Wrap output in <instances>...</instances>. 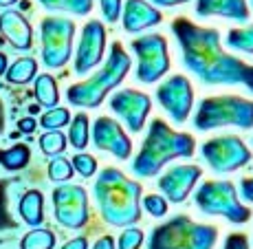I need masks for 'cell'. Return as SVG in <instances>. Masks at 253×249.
I'll return each instance as SVG.
<instances>
[{
	"instance_id": "obj_39",
	"label": "cell",
	"mask_w": 253,
	"mask_h": 249,
	"mask_svg": "<svg viewBox=\"0 0 253 249\" xmlns=\"http://www.w3.org/2000/svg\"><path fill=\"white\" fill-rule=\"evenodd\" d=\"M18 128H20L22 133H33V130H36V119H31V117H27V119H20Z\"/></svg>"
},
{
	"instance_id": "obj_1",
	"label": "cell",
	"mask_w": 253,
	"mask_h": 249,
	"mask_svg": "<svg viewBox=\"0 0 253 249\" xmlns=\"http://www.w3.org/2000/svg\"><path fill=\"white\" fill-rule=\"evenodd\" d=\"M172 33L181 47L183 66L205 86H245L253 93V64L222 49L218 29L198 27L187 18H176Z\"/></svg>"
},
{
	"instance_id": "obj_5",
	"label": "cell",
	"mask_w": 253,
	"mask_h": 249,
	"mask_svg": "<svg viewBox=\"0 0 253 249\" xmlns=\"http://www.w3.org/2000/svg\"><path fill=\"white\" fill-rule=\"evenodd\" d=\"M218 229L196 223L185 214H176L150 232L148 249H213Z\"/></svg>"
},
{
	"instance_id": "obj_11",
	"label": "cell",
	"mask_w": 253,
	"mask_h": 249,
	"mask_svg": "<svg viewBox=\"0 0 253 249\" xmlns=\"http://www.w3.org/2000/svg\"><path fill=\"white\" fill-rule=\"evenodd\" d=\"M53 209L60 225L80 229L88 223V194L82 185H60L53 190Z\"/></svg>"
},
{
	"instance_id": "obj_10",
	"label": "cell",
	"mask_w": 253,
	"mask_h": 249,
	"mask_svg": "<svg viewBox=\"0 0 253 249\" xmlns=\"http://www.w3.org/2000/svg\"><path fill=\"white\" fill-rule=\"evenodd\" d=\"M42 31V60L48 68H60L71 60L75 22L69 18H44L40 24Z\"/></svg>"
},
{
	"instance_id": "obj_21",
	"label": "cell",
	"mask_w": 253,
	"mask_h": 249,
	"mask_svg": "<svg viewBox=\"0 0 253 249\" xmlns=\"http://www.w3.org/2000/svg\"><path fill=\"white\" fill-rule=\"evenodd\" d=\"M48 11H66L75 16H86L92 11V0H40Z\"/></svg>"
},
{
	"instance_id": "obj_41",
	"label": "cell",
	"mask_w": 253,
	"mask_h": 249,
	"mask_svg": "<svg viewBox=\"0 0 253 249\" xmlns=\"http://www.w3.org/2000/svg\"><path fill=\"white\" fill-rule=\"evenodd\" d=\"M4 68H7V55H2V53H0V75L4 73Z\"/></svg>"
},
{
	"instance_id": "obj_6",
	"label": "cell",
	"mask_w": 253,
	"mask_h": 249,
	"mask_svg": "<svg viewBox=\"0 0 253 249\" xmlns=\"http://www.w3.org/2000/svg\"><path fill=\"white\" fill-rule=\"evenodd\" d=\"M196 130H213L222 126H236V128L249 130L253 128V101L236 95L205 97L198 104V110L192 119Z\"/></svg>"
},
{
	"instance_id": "obj_33",
	"label": "cell",
	"mask_w": 253,
	"mask_h": 249,
	"mask_svg": "<svg viewBox=\"0 0 253 249\" xmlns=\"http://www.w3.org/2000/svg\"><path fill=\"white\" fill-rule=\"evenodd\" d=\"M141 205L145 207V212L157 216V218H161L168 214V201H165V197H159V194H148V197L141 201Z\"/></svg>"
},
{
	"instance_id": "obj_13",
	"label": "cell",
	"mask_w": 253,
	"mask_h": 249,
	"mask_svg": "<svg viewBox=\"0 0 253 249\" xmlns=\"http://www.w3.org/2000/svg\"><path fill=\"white\" fill-rule=\"evenodd\" d=\"M152 108L150 95L134 89H121L110 97V110L126 121L130 133H141Z\"/></svg>"
},
{
	"instance_id": "obj_36",
	"label": "cell",
	"mask_w": 253,
	"mask_h": 249,
	"mask_svg": "<svg viewBox=\"0 0 253 249\" xmlns=\"http://www.w3.org/2000/svg\"><path fill=\"white\" fill-rule=\"evenodd\" d=\"M240 194L245 201L253 203V177H247L240 181Z\"/></svg>"
},
{
	"instance_id": "obj_34",
	"label": "cell",
	"mask_w": 253,
	"mask_h": 249,
	"mask_svg": "<svg viewBox=\"0 0 253 249\" xmlns=\"http://www.w3.org/2000/svg\"><path fill=\"white\" fill-rule=\"evenodd\" d=\"M99 7L106 22L115 24L121 18V0H99Z\"/></svg>"
},
{
	"instance_id": "obj_28",
	"label": "cell",
	"mask_w": 253,
	"mask_h": 249,
	"mask_svg": "<svg viewBox=\"0 0 253 249\" xmlns=\"http://www.w3.org/2000/svg\"><path fill=\"white\" fill-rule=\"evenodd\" d=\"M29 157H31V150L27 146H13L2 154V163L7 170H20L29 163Z\"/></svg>"
},
{
	"instance_id": "obj_24",
	"label": "cell",
	"mask_w": 253,
	"mask_h": 249,
	"mask_svg": "<svg viewBox=\"0 0 253 249\" xmlns=\"http://www.w3.org/2000/svg\"><path fill=\"white\" fill-rule=\"evenodd\" d=\"M36 71H38V64L33 57H22V60L13 62V66H9L7 71V80L11 84H27L29 80L36 77Z\"/></svg>"
},
{
	"instance_id": "obj_22",
	"label": "cell",
	"mask_w": 253,
	"mask_h": 249,
	"mask_svg": "<svg viewBox=\"0 0 253 249\" xmlns=\"http://www.w3.org/2000/svg\"><path fill=\"white\" fill-rule=\"evenodd\" d=\"M36 97L42 106H48V108H55L57 101H60V93H57V84L51 75H40L36 80Z\"/></svg>"
},
{
	"instance_id": "obj_40",
	"label": "cell",
	"mask_w": 253,
	"mask_h": 249,
	"mask_svg": "<svg viewBox=\"0 0 253 249\" xmlns=\"http://www.w3.org/2000/svg\"><path fill=\"white\" fill-rule=\"evenodd\" d=\"M152 2L159 4V7H176V4H185L189 0H152Z\"/></svg>"
},
{
	"instance_id": "obj_35",
	"label": "cell",
	"mask_w": 253,
	"mask_h": 249,
	"mask_svg": "<svg viewBox=\"0 0 253 249\" xmlns=\"http://www.w3.org/2000/svg\"><path fill=\"white\" fill-rule=\"evenodd\" d=\"M222 249H249V238L247 234H229Z\"/></svg>"
},
{
	"instance_id": "obj_4",
	"label": "cell",
	"mask_w": 253,
	"mask_h": 249,
	"mask_svg": "<svg viewBox=\"0 0 253 249\" xmlns=\"http://www.w3.org/2000/svg\"><path fill=\"white\" fill-rule=\"evenodd\" d=\"M128 71H130V55L121 47V42H113L108 60L101 66V71L88 77L86 82L73 84L69 93H66L69 101L75 106H84V108H97L106 100V95L124 82Z\"/></svg>"
},
{
	"instance_id": "obj_3",
	"label": "cell",
	"mask_w": 253,
	"mask_h": 249,
	"mask_svg": "<svg viewBox=\"0 0 253 249\" xmlns=\"http://www.w3.org/2000/svg\"><path fill=\"white\" fill-rule=\"evenodd\" d=\"M194 148H196V141L192 135L176 133L163 119H152L139 154L130 163V170L141 179L157 177L163 170V165L172 159H189L194 154Z\"/></svg>"
},
{
	"instance_id": "obj_18",
	"label": "cell",
	"mask_w": 253,
	"mask_h": 249,
	"mask_svg": "<svg viewBox=\"0 0 253 249\" xmlns=\"http://www.w3.org/2000/svg\"><path fill=\"white\" fill-rule=\"evenodd\" d=\"M196 16H220L229 18V20L247 22L249 20V4L247 0H196Z\"/></svg>"
},
{
	"instance_id": "obj_31",
	"label": "cell",
	"mask_w": 253,
	"mask_h": 249,
	"mask_svg": "<svg viewBox=\"0 0 253 249\" xmlns=\"http://www.w3.org/2000/svg\"><path fill=\"white\" fill-rule=\"evenodd\" d=\"M143 232L139 227H126L121 232L119 241H117V249H141L143 245Z\"/></svg>"
},
{
	"instance_id": "obj_27",
	"label": "cell",
	"mask_w": 253,
	"mask_h": 249,
	"mask_svg": "<svg viewBox=\"0 0 253 249\" xmlns=\"http://www.w3.org/2000/svg\"><path fill=\"white\" fill-rule=\"evenodd\" d=\"M40 148L44 154H51V157H55V154H62L66 148V137L60 133V130H51V133H44L40 137Z\"/></svg>"
},
{
	"instance_id": "obj_30",
	"label": "cell",
	"mask_w": 253,
	"mask_h": 249,
	"mask_svg": "<svg viewBox=\"0 0 253 249\" xmlns=\"http://www.w3.org/2000/svg\"><path fill=\"white\" fill-rule=\"evenodd\" d=\"M71 121V113L66 108H51L48 113L42 115V119H40V124L44 126L46 130H60L62 126H66Z\"/></svg>"
},
{
	"instance_id": "obj_20",
	"label": "cell",
	"mask_w": 253,
	"mask_h": 249,
	"mask_svg": "<svg viewBox=\"0 0 253 249\" xmlns=\"http://www.w3.org/2000/svg\"><path fill=\"white\" fill-rule=\"evenodd\" d=\"M20 216L24 218V223L38 227L44 221V197L40 190H29L20 201Z\"/></svg>"
},
{
	"instance_id": "obj_12",
	"label": "cell",
	"mask_w": 253,
	"mask_h": 249,
	"mask_svg": "<svg viewBox=\"0 0 253 249\" xmlns=\"http://www.w3.org/2000/svg\"><path fill=\"white\" fill-rule=\"evenodd\" d=\"M157 101L163 106V110L172 117L176 124H185L194 106V89L192 82L185 75H172L159 84Z\"/></svg>"
},
{
	"instance_id": "obj_7",
	"label": "cell",
	"mask_w": 253,
	"mask_h": 249,
	"mask_svg": "<svg viewBox=\"0 0 253 249\" xmlns=\"http://www.w3.org/2000/svg\"><path fill=\"white\" fill-rule=\"evenodd\" d=\"M194 203L207 216H222L229 223H247L251 209L240 203L238 190L231 181H205L194 194Z\"/></svg>"
},
{
	"instance_id": "obj_9",
	"label": "cell",
	"mask_w": 253,
	"mask_h": 249,
	"mask_svg": "<svg viewBox=\"0 0 253 249\" xmlns=\"http://www.w3.org/2000/svg\"><path fill=\"white\" fill-rule=\"evenodd\" d=\"M201 157L207 161V165L216 174L236 172L245 168L251 161V150L247 144L236 135H222L213 137L201 146Z\"/></svg>"
},
{
	"instance_id": "obj_26",
	"label": "cell",
	"mask_w": 253,
	"mask_h": 249,
	"mask_svg": "<svg viewBox=\"0 0 253 249\" xmlns=\"http://www.w3.org/2000/svg\"><path fill=\"white\" fill-rule=\"evenodd\" d=\"M69 139H71L73 148H77L80 152L86 148V146H88V117H86L84 113H80V115L73 117Z\"/></svg>"
},
{
	"instance_id": "obj_38",
	"label": "cell",
	"mask_w": 253,
	"mask_h": 249,
	"mask_svg": "<svg viewBox=\"0 0 253 249\" xmlns=\"http://www.w3.org/2000/svg\"><path fill=\"white\" fill-rule=\"evenodd\" d=\"M92 249H117V243L113 236H101L99 241L92 245Z\"/></svg>"
},
{
	"instance_id": "obj_43",
	"label": "cell",
	"mask_w": 253,
	"mask_h": 249,
	"mask_svg": "<svg viewBox=\"0 0 253 249\" xmlns=\"http://www.w3.org/2000/svg\"><path fill=\"white\" fill-rule=\"evenodd\" d=\"M251 4H253V0H251Z\"/></svg>"
},
{
	"instance_id": "obj_37",
	"label": "cell",
	"mask_w": 253,
	"mask_h": 249,
	"mask_svg": "<svg viewBox=\"0 0 253 249\" xmlns=\"http://www.w3.org/2000/svg\"><path fill=\"white\" fill-rule=\"evenodd\" d=\"M62 249H88V241H86L84 236H77V238H73V241L64 243Z\"/></svg>"
},
{
	"instance_id": "obj_8",
	"label": "cell",
	"mask_w": 253,
	"mask_h": 249,
	"mask_svg": "<svg viewBox=\"0 0 253 249\" xmlns=\"http://www.w3.org/2000/svg\"><path fill=\"white\" fill-rule=\"evenodd\" d=\"M130 47L137 55V80L141 84H154L169 71L168 40L161 33L134 38Z\"/></svg>"
},
{
	"instance_id": "obj_15",
	"label": "cell",
	"mask_w": 253,
	"mask_h": 249,
	"mask_svg": "<svg viewBox=\"0 0 253 249\" xmlns=\"http://www.w3.org/2000/svg\"><path fill=\"white\" fill-rule=\"evenodd\" d=\"M92 144L95 148L110 152L113 157L126 161L132 154V141L119 124L110 117H97L92 124Z\"/></svg>"
},
{
	"instance_id": "obj_16",
	"label": "cell",
	"mask_w": 253,
	"mask_h": 249,
	"mask_svg": "<svg viewBox=\"0 0 253 249\" xmlns=\"http://www.w3.org/2000/svg\"><path fill=\"white\" fill-rule=\"evenodd\" d=\"M203 177V170L198 165H174L159 179V190L163 192L165 201L183 203Z\"/></svg>"
},
{
	"instance_id": "obj_19",
	"label": "cell",
	"mask_w": 253,
	"mask_h": 249,
	"mask_svg": "<svg viewBox=\"0 0 253 249\" xmlns=\"http://www.w3.org/2000/svg\"><path fill=\"white\" fill-rule=\"evenodd\" d=\"M0 31L16 49L27 51L31 47V27L18 11H4L0 16Z\"/></svg>"
},
{
	"instance_id": "obj_42",
	"label": "cell",
	"mask_w": 253,
	"mask_h": 249,
	"mask_svg": "<svg viewBox=\"0 0 253 249\" xmlns=\"http://www.w3.org/2000/svg\"><path fill=\"white\" fill-rule=\"evenodd\" d=\"M13 2H18V0H0V4H2V7H9V4H13Z\"/></svg>"
},
{
	"instance_id": "obj_29",
	"label": "cell",
	"mask_w": 253,
	"mask_h": 249,
	"mask_svg": "<svg viewBox=\"0 0 253 249\" xmlns=\"http://www.w3.org/2000/svg\"><path fill=\"white\" fill-rule=\"evenodd\" d=\"M73 165H71V161H66L64 157H55L48 163V179L51 181H57V183H62V181H69V179L73 177Z\"/></svg>"
},
{
	"instance_id": "obj_14",
	"label": "cell",
	"mask_w": 253,
	"mask_h": 249,
	"mask_svg": "<svg viewBox=\"0 0 253 249\" xmlns=\"http://www.w3.org/2000/svg\"><path fill=\"white\" fill-rule=\"evenodd\" d=\"M106 51V27L99 20L86 22V27L82 29L80 47H77L75 55V73H88L90 68H95L101 62Z\"/></svg>"
},
{
	"instance_id": "obj_25",
	"label": "cell",
	"mask_w": 253,
	"mask_h": 249,
	"mask_svg": "<svg viewBox=\"0 0 253 249\" xmlns=\"http://www.w3.org/2000/svg\"><path fill=\"white\" fill-rule=\"evenodd\" d=\"M55 247V234L51 229L36 227L22 238L20 249H53Z\"/></svg>"
},
{
	"instance_id": "obj_23",
	"label": "cell",
	"mask_w": 253,
	"mask_h": 249,
	"mask_svg": "<svg viewBox=\"0 0 253 249\" xmlns=\"http://www.w3.org/2000/svg\"><path fill=\"white\" fill-rule=\"evenodd\" d=\"M225 42L229 49H233V51L253 55V24L247 29H229Z\"/></svg>"
},
{
	"instance_id": "obj_17",
	"label": "cell",
	"mask_w": 253,
	"mask_h": 249,
	"mask_svg": "<svg viewBox=\"0 0 253 249\" xmlns=\"http://www.w3.org/2000/svg\"><path fill=\"white\" fill-rule=\"evenodd\" d=\"M161 11L145 0H126L124 11H121V22L128 33H139L143 29L157 27L161 24Z\"/></svg>"
},
{
	"instance_id": "obj_32",
	"label": "cell",
	"mask_w": 253,
	"mask_h": 249,
	"mask_svg": "<svg viewBox=\"0 0 253 249\" xmlns=\"http://www.w3.org/2000/svg\"><path fill=\"white\" fill-rule=\"evenodd\" d=\"M71 165H73V170L80 172L84 179H88V177H92V174L97 172V159L90 157V154H84V152L75 154L73 161H71Z\"/></svg>"
},
{
	"instance_id": "obj_2",
	"label": "cell",
	"mask_w": 253,
	"mask_h": 249,
	"mask_svg": "<svg viewBox=\"0 0 253 249\" xmlns=\"http://www.w3.org/2000/svg\"><path fill=\"white\" fill-rule=\"evenodd\" d=\"M141 183L128 179L121 170L106 168L99 172L92 194L99 214L113 227H132L141 221Z\"/></svg>"
}]
</instances>
